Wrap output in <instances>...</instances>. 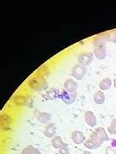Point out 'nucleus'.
Segmentation results:
<instances>
[{
	"instance_id": "obj_1",
	"label": "nucleus",
	"mask_w": 116,
	"mask_h": 154,
	"mask_svg": "<svg viewBox=\"0 0 116 154\" xmlns=\"http://www.w3.org/2000/svg\"><path fill=\"white\" fill-rule=\"evenodd\" d=\"M89 139L92 140L94 142L97 144L99 146V147L102 145L104 141H108L109 140V137L108 135L106 134L105 129L102 127L97 128L94 132L92 133L89 136Z\"/></svg>"
},
{
	"instance_id": "obj_2",
	"label": "nucleus",
	"mask_w": 116,
	"mask_h": 154,
	"mask_svg": "<svg viewBox=\"0 0 116 154\" xmlns=\"http://www.w3.org/2000/svg\"><path fill=\"white\" fill-rule=\"evenodd\" d=\"M94 53L96 58L100 60L105 59L107 57V48L105 43L102 40H95L94 44Z\"/></svg>"
},
{
	"instance_id": "obj_3",
	"label": "nucleus",
	"mask_w": 116,
	"mask_h": 154,
	"mask_svg": "<svg viewBox=\"0 0 116 154\" xmlns=\"http://www.w3.org/2000/svg\"><path fill=\"white\" fill-rule=\"evenodd\" d=\"M29 87L36 91H42L47 88V83L44 78L34 76L29 81Z\"/></svg>"
},
{
	"instance_id": "obj_4",
	"label": "nucleus",
	"mask_w": 116,
	"mask_h": 154,
	"mask_svg": "<svg viewBox=\"0 0 116 154\" xmlns=\"http://www.w3.org/2000/svg\"><path fill=\"white\" fill-rule=\"evenodd\" d=\"M87 73V67L81 64H77L72 67L71 75L77 80H82Z\"/></svg>"
},
{
	"instance_id": "obj_5",
	"label": "nucleus",
	"mask_w": 116,
	"mask_h": 154,
	"mask_svg": "<svg viewBox=\"0 0 116 154\" xmlns=\"http://www.w3.org/2000/svg\"><path fill=\"white\" fill-rule=\"evenodd\" d=\"M77 61L79 64L87 67L93 61V54L91 52H82L77 57Z\"/></svg>"
},
{
	"instance_id": "obj_6",
	"label": "nucleus",
	"mask_w": 116,
	"mask_h": 154,
	"mask_svg": "<svg viewBox=\"0 0 116 154\" xmlns=\"http://www.w3.org/2000/svg\"><path fill=\"white\" fill-rule=\"evenodd\" d=\"M76 96H77V93L76 94H70V93L66 92V90H63L60 94V99L65 104L72 105L75 102Z\"/></svg>"
},
{
	"instance_id": "obj_7",
	"label": "nucleus",
	"mask_w": 116,
	"mask_h": 154,
	"mask_svg": "<svg viewBox=\"0 0 116 154\" xmlns=\"http://www.w3.org/2000/svg\"><path fill=\"white\" fill-rule=\"evenodd\" d=\"M77 87H78L77 83L72 79H68L64 83V90H66L70 94H76Z\"/></svg>"
},
{
	"instance_id": "obj_8",
	"label": "nucleus",
	"mask_w": 116,
	"mask_h": 154,
	"mask_svg": "<svg viewBox=\"0 0 116 154\" xmlns=\"http://www.w3.org/2000/svg\"><path fill=\"white\" fill-rule=\"evenodd\" d=\"M34 116H35L36 119L40 123H43V124H48L51 120V115L47 112H40L38 110H35Z\"/></svg>"
},
{
	"instance_id": "obj_9",
	"label": "nucleus",
	"mask_w": 116,
	"mask_h": 154,
	"mask_svg": "<svg viewBox=\"0 0 116 154\" xmlns=\"http://www.w3.org/2000/svg\"><path fill=\"white\" fill-rule=\"evenodd\" d=\"M72 140L74 143L78 144V145L84 143L85 140H86L83 132H81L79 130H75V131H73L72 133Z\"/></svg>"
},
{
	"instance_id": "obj_10",
	"label": "nucleus",
	"mask_w": 116,
	"mask_h": 154,
	"mask_svg": "<svg viewBox=\"0 0 116 154\" xmlns=\"http://www.w3.org/2000/svg\"><path fill=\"white\" fill-rule=\"evenodd\" d=\"M84 119L89 126L95 127L97 123V119L92 111H86L84 114Z\"/></svg>"
},
{
	"instance_id": "obj_11",
	"label": "nucleus",
	"mask_w": 116,
	"mask_h": 154,
	"mask_svg": "<svg viewBox=\"0 0 116 154\" xmlns=\"http://www.w3.org/2000/svg\"><path fill=\"white\" fill-rule=\"evenodd\" d=\"M43 134L47 138H53L56 134V128L54 123H48L47 124L44 128Z\"/></svg>"
},
{
	"instance_id": "obj_12",
	"label": "nucleus",
	"mask_w": 116,
	"mask_h": 154,
	"mask_svg": "<svg viewBox=\"0 0 116 154\" xmlns=\"http://www.w3.org/2000/svg\"><path fill=\"white\" fill-rule=\"evenodd\" d=\"M60 94L61 93H60L59 89L55 88H52L47 91L46 98L49 100H53V99H58V98H60Z\"/></svg>"
},
{
	"instance_id": "obj_13",
	"label": "nucleus",
	"mask_w": 116,
	"mask_h": 154,
	"mask_svg": "<svg viewBox=\"0 0 116 154\" xmlns=\"http://www.w3.org/2000/svg\"><path fill=\"white\" fill-rule=\"evenodd\" d=\"M94 101L95 103H96L97 105H102L105 101V94L104 93L100 90L97 91L94 95Z\"/></svg>"
},
{
	"instance_id": "obj_14",
	"label": "nucleus",
	"mask_w": 116,
	"mask_h": 154,
	"mask_svg": "<svg viewBox=\"0 0 116 154\" xmlns=\"http://www.w3.org/2000/svg\"><path fill=\"white\" fill-rule=\"evenodd\" d=\"M111 86H112V80L108 77L104 78L99 83V88H101V90H108L111 88Z\"/></svg>"
},
{
	"instance_id": "obj_15",
	"label": "nucleus",
	"mask_w": 116,
	"mask_h": 154,
	"mask_svg": "<svg viewBox=\"0 0 116 154\" xmlns=\"http://www.w3.org/2000/svg\"><path fill=\"white\" fill-rule=\"evenodd\" d=\"M64 144H65V142L62 140V138H61L60 136H57V135H55L54 137L52 138V145H53V146L55 149H57V150H59V149Z\"/></svg>"
},
{
	"instance_id": "obj_16",
	"label": "nucleus",
	"mask_w": 116,
	"mask_h": 154,
	"mask_svg": "<svg viewBox=\"0 0 116 154\" xmlns=\"http://www.w3.org/2000/svg\"><path fill=\"white\" fill-rule=\"evenodd\" d=\"M21 154H41V152L39 149L34 147L33 146H28L22 149Z\"/></svg>"
},
{
	"instance_id": "obj_17",
	"label": "nucleus",
	"mask_w": 116,
	"mask_h": 154,
	"mask_svg": "<svg viewBox=\"0 0 116 154\" xmlns=\"http://www.w3.org/2000/svg\"><path fill=\"white\" fill-rule=\"evenodd\" d=\"M83 144H84V146H85V147H87V148L89 149H91V150H95V149H96L99 147V146L95 143V142H94L92 140H90V139L86 140H85V142H84Z\"/></svg>"
},
{
	"instance_id": "obj_18",
	"label": "nucleus",
	"mask_w": 116,
	"mask_h": 154,
	"mask_svg": "<svg viewBox=\"0 0 116 154\" xmlns=\"http://www.w3.org/2000/svg\"><path fill=\"white\" fill-rule=\"evenodd\" d=\"M108 132L110 133V134L116 135V118L112 120L110 126L108 127Z\"/></svg>"
},
{
	"instance_id": "obj_19",
	"label": "nucleus",
	"mask_w": 116,
	"mask_h": 154,
	"mask_svg": "<svg viewBox=\"0 0 116 154\" xmlns=\"http://www.w3.org/2000/svg\"><path fill=\"white\" fill-rule=\"evenodd\" d=\"M59 151V153L60 154H69L70 153V150L68 147V145L66 143H65L58 150Z\"/></svg>"
},
{
	"instance_id": "obj_20",
	"label": "nucleus",
	"mask_w": 116,
	"mask_h": 154,
	"mask_svg": "<svg viewBox=\"0 0 116 154\" xmlns=\"http://www.w3.org/2000/svg\"><path fill=\"white\" fill-rule=\"evenodd\" d=\"M115 152L116 150H114L112 146H108V147L106 148L105 154H115Z\"/></svg>"
},
{
	"instance_id": "obj_21",
	"label": "nucleus",
	"mask_w": 116,
	"mask_h": 154,
	"mask_svg": "<svg viewBox=\"0 0 116 154\" xmlns=\"http://www.w3.org/2000/svg\"><path fill=\"white\" fill-rule=\"evenodd\" d=\"M114 88H116V79H114Z\"/></svg>"
},
{
	"instance_id": "obj_22",
	"label": "nucleus",
	"mask_w": 116,
	"mask_h": 154,
	"mask_svg": "<svg viewBox=\"0 0 116 154\" xmlns=\"http://www.w3.org/2000/svg\"><path fill=\"white\" fill-rule=\"evenodd\" d=\"M83 154H91V153H90L89 152H83Z\"/></svg>"
},
{
	"instance_id": "obj_23",
	"label": "nucleus",
	"mask_w": 116,
	"mask_h": 154,
	"mask_svg": "<svg viewBox=\"0 0 116 154\" xmlns=\"http://www.w3.org/2000/svg\"><path fill=\"white\" fill-rule=\"evenodd\" d=\"M115 154H116V152H115Z\"/></svg>"
}]
</instances>
